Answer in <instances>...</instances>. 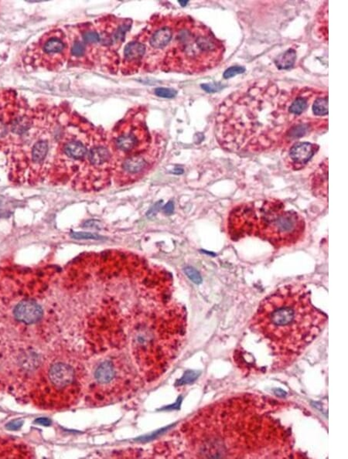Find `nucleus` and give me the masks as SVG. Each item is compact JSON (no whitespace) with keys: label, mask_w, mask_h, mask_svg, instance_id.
Returning <instances> with one entry per match:
<instances>
[{"label":"nucleus","mask_w":348,"mask_h":459,"mask_svg":"<svg viewBox=\"0 0 348 459\" xmlns=\"http://www.w3.org/2000/svg\"><path fill=\"white\" fill-rule=\"evenodd\" d=\"M295 89L285 91L271 81H259L232 93L217 110L219 145L232 153H254L285 144L293 126L313 119L290 114Z\"/></svg>","instance_id":"obj_1"},{"label":"nucleus","mask_w":348,"mask_h":459,"mask_svg":"<svg viewBox=\"0 0 348 459\" xmlns=\"http://www.w3.org/2000/svg\"><path fill=\"white\" fill-rule=\"evenodd\" d=\"M327 315L312 304L306 287H281L261 302L252 327L277 353L297 354L319 335Z\"/></svg>","instance_id":"obj_2"},{"label":"nucleus","mask_w":348,"mask_h":459,"mask_svg":"<svg viewBox=\"0 0 348 459\" xmlns=\"http://www.w3.org/2000/svg\"><path fill=\"white\" fill-rule=\"evenodd\" d=\"M185 328L179 305L141 315L132 328L131 349L139 370L147 377L159 376L174 358Z\"/></svg>","instance_id":"obj_3"},{"label":"nucleus","mask_w":348,"mask_h":459,"mask_svg":"<svg viewBox=\"0 0 348 459\" xmlns=\"http://www.w3.org/2000/svg\"><path fill=\"white\" fill-rule=\"evenodd\" d=\"M304 218L298 213L285 210L276 199L239 204L229 214L227 230L232 240L257 237L275 248L290 247L305 234Z\"/></svg>","instance_id":"obj_4"},{"label":"nucleus","mask_w":348,"mask_h":459,"mask_svg":"<svg viewBox=\"0 0 348 459\" xmlns=\"http://www.w3.org/2000/svg\"><path fill=\"white\" fill-rule=\"evenodd\" d=\"M224 43L211 29L189 17L175 15L173 33L162 61L164 72L197 75L211 70L224 58Z\"/></svg>","instance_id":"obj_5"},{"label":"nucleus","mask_w":348,"mask_h":459,"mask_svg":"<svg viewBox=\"0 0 348 459\" xmlns=\"http://www.w3.org/2000/svg\"><path fill=\"white\" fill-rule=\"evenodd\" d=\"M83 380V370L77 360L68 355H57L42 370L35 398L47 409L68 408L79 398Z\"/></svg>","instance_id":"obj_6"},{"label":"nucleus","mask_w":348,"mask_h":459,"mask_svg":"<svg viewBox=\"0 0 348 459\" xmlns=\"http://www.w3.org/2000/svg\"><path fill=\"white\" fill-rule=\"evenodd\" d=\"M139 375L123 355L111 353L93 366L88 383V401L104 406L122 401L136 389Z\"/></svg>","instance_id":"obj_7"},{"label":"nucleus","mask_w":348,"mask_h":459,"mask_svg":"<svg viewBox=\"0 0 348 459\" xmlns=\"http://www.w3.org/2000/svg\"><path fill=\"white\" fill-rule=\"evenodd\" d=\"M95 125L70 111L52 161L55 174L70 177L78 174L88 153Z\"/></svg>","instance_id":"obj_8"},{"label":"nucleus","mask_w":348,"mask_h":459,"mask_svg":"<svg viewBox=\"0 0 348 459\" xmlns=\"http://www.w3.org/2000/svg\"><path fill=\"white\" fill-rule=\"evenodd\" d=\"M70 43L68 64L71 68L101 71L116 75L120 67L113 63L103 48L95 22L65 27Z\"/></svg>","instance_id":"obj_9"},{"label":"nucleus","mask_w":348,"mask_h":459,"mask_svg":"<svg viewBox=\"0 0 348 459\" xmlns=\"http://www.w3.org/2000/svg\"><path fill=\"white\" fill-rule=\"evenodd\" d=\"M147 114L146 107L134 106L108 133V145L114 164L126 158L143 153L152 144L153 136L149 133L146 124Z\"/></svg>","instance_id":"obj_10"},{"label":"nucleus","mask_w":348,"mask_h":459,"mask_svg":"<svg viewBox=\"0 0 348 459\" xmlns=\"http://www.w3.org/2000/svg\"><path fill=\"white\" fill-rule=\"evenodd\" d=\"M70 43L62 28H53L43 33L29 46L22 56V61L32 70L56 72L68 63Z\"/></svg>","instance_id":"obj_11"},{"label":"nucleus","mask_w":348,"mask_h":459,"mask_svg":"<svg viewBox=\"0 0 348 459\" xmlns=\"http://www.w3.org/2000/svg\"><path fill=\"white\" fill-rule=\"evenodd\" d=\"M114 160L108 141V133L95 126L91 134L88 153L77 174L83 186L98 189L106 186L113 175ZM87 188V187H86Z\"/></svg>","instance_id":"obj_12"},{"label":"nucleus","mask_w":348,"mask_h":459,"mask_svg":"<svg viewBox=\"0 0 348 459\" xmlns=\"http://www.w3.org/2000/svg\"><path fill=\"white\" fill-rule=\"evenodd\" d=\"M175 15L156 14L136 38L145 47V56L140 72L161 71L162 61L167 51L173 33Z\"/></svg>","instance_id":"obj_13"},{"label":"nucleus","mask_w":348,"mask_h":459,"mask_svg":"<svg viewBox=\"0 0 348 459\" xmlns=\"http://www.w3.org/2000/svg\"><path fill=\"white\" fill-rule=\"evenodd\" d=\"M164 144L163 137L156 133L153 136L152 144L146 150L115 163L113 170L115 182L120 185H126L141 179L158 161Z\"/></svg>","instance_id":"obj_14"},{"label":"nucleus","mask_w":348,"mask_h":459,"mask_svg":"<svg viewBox=\"0 0 348 459\" xmlns=\"http://www.w3.org/2000/svg\"><path fill=\"white\" fill-rule=\"evenodd\" d=\"M94 22L99 33L100 40L104 50L113 62L120 65L121 59L119 50L124 42L126 33L131 30L133 21L130 19L106 15Z\"/></svg>","instance_id":"obj_15"},{"label":"nucleus","mask_w":348,"mask_h":459,"mask_svg":"<svg viewBox=\"0 0 348 459\" xmlns=\"http://www.w3.org/2000/svg\"><path fill=\"white\" fill-rule=\"evenodd\" d=\"M145 56V47L136 36L125 46L123 58L120 60L122 75H133L141 71Z\"/></svg>","instance_id":"obj_16"},{"label":"nucleus","mask_w":348,"mask_h":459,"mask_svg":"<svg viewBox=\"0 0 348 459\" xmlns=\"http://www.w3.org/2000/svg\"><path fill=\"white\" fill-rule=\"evenodd\" d=\"M43 314L41 306L31 300L20 302L16 305L14 310L16 320L26 325H31L39 322L43 317Z\"/></svg>","instance_id":"obj_17"},{"label":"nucleus","mask_w":348,"mask_h":459,"mask_svg":"<svg viewBox=\"0 0 348 459\" xmlns=\"http://www.w3.org/2000/svg\"><path fill=\"white\" fill-rule=\"evenodd\" d=\"M317 145L310 143H297L293 145L288 153L290 162L296 169L304 167L318 151Z\"/></svg>","instance_id":"obj_18"},{"label":"nucleus","mask_w":348,"mask_h":459,"mask_svg":"<svg viewBox=\"0 0 348 459\" xmlns=\"http://www.w3.org/2000/svg\"><path fill=\"white\" fill-rule=\"evenodd\" d=\"M313 189L319 198L327 196V163L324 161L318 167L313 178Z\"/></svg>","instance_id":"obj_19"},{"label":"nucleus","mask_w":348,"mask_h":459,"mask_svg":"<svg viewBox=\"0 0 348 459\" xmlns=\"http://www.w3.org/2000/svg\"><path fill=\"white\" fill-rule=\"evenodd\" d=\"M297 60V52L294 49H288L275 60V65L279 70H287L292 68Z\"/></svg>","instance_id":"obj_20"},{"label":"nucleus","mask_w":348,"mask_h":459,"mask_svg":"<svg viewBox=\"0 0 348 459\" xmlns=\"http://www.w3.org/2000/svg\"><path fill=\"white\" fill-rule=\"evenodd\" d=\"M312 112L316 117H323L328 114V97L327 92L314 100L312 104Z\"/></svg>","instance_id":"obj_21"},{"label":"nucleus","mask_w":348,"mask_h":459,"mask_svg":"<svg viewBox=\"0 0 348 459\" xmlns=\"http://www.w3.org/2000/svg\"><path fill=\"white\" fill-rule=\"evenodd\" d=\"M155 94L161 98H172L176 96L178 92L172 88H157L155 90Z\"/></svg>","instance_id":"obj_22"},{"label":"nucleus","mask_w":348,"mask_h":459,"mask_svg":"<svg viewBox=\"0 0 348 459\" xmlns=\"http://www.w3.org/2000/svg\"><path fill=\"white\" fill-rule=\"evenodd\" d=\"M184 271H185L186 275H188L189 279L193 281L194 283L197 284V285L201 283L202 279H201V275L194 268L187 267L184 269Z\"/></svg>","instance_id":"obj_23"},{"label":"nucleus","mask_w":348,"mask_h":459,"mask_svg":"<svg viewBox=\"0 0 348 459\" xmlns=\"http://www.w3.org/2000/svg\"><path fill=\"white\" fill-rule=\"evenodd\" d=\"M245 72H246V68H244V67H231V68H227V70L224 72L223 76L225 79H228V78H233V77L236 76L239 74L244 73Z\"/></svg>","instance_id":"obj_24"},{"label":"nucleus","mask_w":348,"mask_h":459,"mask_svg":"<svg viewBox=\"0 0 348 459\" xmlns=\"http://www.w3.org/2000/svg\"><path fill=\"white\" fill-rule=\"evenodd\" d=\"M202 88L209 93H214V92H217L220 89H222L223 86L220 83H211L203 85Z\"/></svg>","instance_id":"obj_25"},{"label":"nucleus","mask_w":348,"mask_h":459,"mask_svg":"<svg viewBox=\"0 0 348 459\" xmlns=\"http://www.w3.org/2000/svg\"><path fill=\"white\" fill-rule=\"evenodd\" d=\"M197 374L194 373V372H188V373H185L184 377L181 379V381H179V384H185V383H191V382L194 381L195 380L196 377H197Z\"/></svg>","instance_id":"obj_26"},{"label":"nucleus","mask_w":348,"mask_h":459,"mask_svg":"<svg viewBox=\"0 0 348 459\" xmlns=\"http://www.w3.org/2000/svg\"><path fill=\"white\" fill-rule=\"evenodd\" d=\"M72 237H75V238L78 239H101V237L99 236L95 235V234H90V233H75V234L72 235Z\"/></svg>","instance_id":"obj_27"},{"label":"nucleus","mask_w":348,"mask_h":459,"mask_svg":"<svg viewBox=\"0 0 348 459\" xmlns=\"http://www.w3.org/2000/svg\"><path fill=\"white\" fill-rule=\"evenodd\" d=\"M23 424V421H14L7 424V425H6V427H7V429L9 430H18L19 428H21Z\"/></svg>","instance_id":"obj_28"},{"label":"nucleus","mask_w":348,"mask_h":459,"mask_svg":"<svg viewBox=\"0 0 348 459\" xmlns=\"http://www.w3.org/2000/svg\"><path fill=\"white\" fill-rule=\"evenodd\" d=\"M174 206L172 202H169L167 204L165 205L164 208H163V212L166 214H171L173 212Z\"/></svg>","instance_id":"obj_29"},{"label":"nucleus","mask_w":348,"mask_h":459,"mask_svg":"<svg viewBox=\"0 0 348 459\" xmlns=\"http://www.w3.org/2000/svg\"><path fill=\"white\" fill-rule=\"evenodd\" d=\"M36 422L41 424V425H44V426H47V425H50V420L46 419V418H39V419L36 420Z\"/></svg>","instance_id":"obj_30"},{"label":"nucleus","mask_w":348,"mask_h":459,"mask_svg":"<svg viewBox=\"0 0 348 459\" xmlns=\"http://www.w3.org/2000/svg\"><path fill=\"white\" fill-rule=\"evenodd\" d=\"M275 393L277 396L279 397H284L285 395H286V393H285V391H283L282 389H277V390H275Z\"/></svg>","instance_id":"obj_31"},{"label":"nucleus","mask_w":348,"mask_h":459,"mask_svg":"<svg viewBox=\"0 0 348 459\" xmlns=\"http://www.w3.org/2000/svg\"><path fill=\"white\" fill-rule=\"evenodd\" d=\"M188 1H179V4H181L182 7L187 5L188 4Z\"/></svg>","instance_id":"obj_32"}]
</instances>
